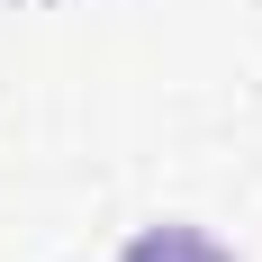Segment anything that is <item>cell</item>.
<instances>
[{
  "label": "cell",
  "mask_w": 262,
  "mask_h": 262,
  "mask_svg": "<svg viewBox=\"0 0 262 262\" xmlns=\"http://www.w3.org/2000/svg\"><path fill=\"white\" fill-rule=\"evenodd\" d=\"M118 262H226V253L208 235H190V226H154V235H136Z\"/></svg>",
  "instance_id": "6da1fadb"
}]
</instances>
